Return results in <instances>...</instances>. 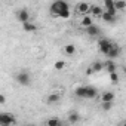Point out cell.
Returning <instances> with one entry per match:
<instances>
[{
	"mask_svg": "<svg viewBox=\"0 0 126 126\" xmlns=\"http://www.w3.org/2000/svg\"><path fill=\"white\" fill-rule=\"evenodd\" d=\"M89 14H92V16H101L102 8L101 6H96V5H92L91 9H89Z\"/></svg>",
	"mask_w": 126,
	"mask_h": 126,
	"instance_id": "15",
	"label": "cell"
},
{
	"mask_svg": "<svg viewBox=\"0 0 126 126\" xmlns=\"http://www.w3.org/2000/svg\"><path fill=\"white\" fill-rule=\"evenodd\" d=\"M46 125L47 126H59L61 125V120L56 119V117H52V119H47L46 120Z\"/></svg>",
	"mask_w": 126,
	"mask_h": 126,
	"instance_id": "20",
	"label": "cell"
},
{
	"mask_svg": "<svg viewBox=\"0 0 126 126\" xmlns=\"http://www.w3.org/2000/svg\"><path fill=\"white\" fill-rule=\"evenodd\" d=\"M16 18H18V21H19V22L31 21V19H30V12H28L27 9H19V11L16 12Z\"/></svg>",
	"mask_w": 126,
	"mask_h": 126,
	"instance_id": "7",
	"label": "cell"
},
{
	"mask_svg": "<svg viewBox=\"0 0 126 126\" xmlns=\"http://www.w3.org/2000/svg\"><path fill=\"white\" fill-rule=\"evenodd\" d=\"M16 123V117L12 113H0V126H11Z\"/></svg>",
	"mask_w": 126,
	"mask_h": 126,
	"instance_id": "2",
	"label": "cell"
},
{
	"mask_svg": "<svg viewBox=\"0 0 126 126\" xmlns=\"http://www.w3.org/2000/svg\"><path fill=\"white\" fill-rule=\"evenodd\" d=\"M74 94H76L77 96H80V98H85V86H79V88L74 91Z\"/></svg>",
	"mask_w": 126,
	"mask_h": 126,
	"instance_id": "23",
	"label": "cell"
},
{
	"mask_svg": "<svg viewBox=\"0 0 126 126\" xmlns=\"http://www.w3.org/2000/svg\"><path fill=\"white\" fill-rule=\"evenodd\" d=\"M107 12H108L110 15H113V16H117V11H116V8H110V9H107Z\"/></svg>",
	"mask_w": 126,
	"mask_h": 126,
	"instance_id": "27",
	"label": "cell"
},
{
	"mask_svg": "<svg viewBox=\"0 0 126 126\" xmlns=\"http://www.w3.org/2000/svg\"><path fill=\"white\" fill-rule=\"evenodd\" d=\"M50 14L53 16H58V18L68 19L70 18V6L64 0H55L50 5Z\"/></svg>",
	"mask_w": 126,
	"mask_h": 126,
	"instance_id": "1",
	"label": "cell"
},
{
	"mask_svg": "<svg viewBox=\"0 0 126 126\" xmlns=\"http://www.w3.org/2000/svg\"><path fill=\"white\" fill-rule=\"evenodd\" d=\"M5 102H6V96H5L3 94H0V105L5 104Z\"/></svg>",
	"mask_w": 126,
	"mask_h": 126,
	"instance_id": "28",
	"label": "cell"
},
{
	"mask_svg": "<svg viewBox=\"0 0 126 126\" xmlns=\"http://www.w3.org/2000/svg\"><path fill=\"white\" fill-rule=\"evenodd\" d=\"M91 24H94V19H92V16H88V15H85L80 21V27H83V28L89 27Z\"/></svg>",
	"mask_w": 126,
	"mask_h": 126,
	"instance_id": "16",
	"label": "cell"
},
{
	"mask_svg": "<svg viewBox=\"0 0 126 126\" xmlns=\"http://www.w3.org/2000/svg\"><path fill=\"white\" fill-rule=\"evenodd\" d=\"M22 28H24V31H27V33H34V31H37V25H36L34 22H31V21L22 22Z\"/></svg>",
	"mask_w": 126,
	"mask_h": 126,
	"instance_id": "9",
	"label": "cell"
},
{
	"mask_svg": "<svg viewBox=\"0 0 126 126\" xmlns=\"http://www.w3.org/2000/svg\"><path fill=\"white\" fill-rule=\"evenodd\" d=\"M89 9H91V5L86 3V2H80V3H77V6H76V12L80 14V15L89 14Z\"/></svg>",
	"mask_w": 126,
	"mask_h": 126,
	"instance_id": "5",
	"label": "cell"
},
{
	"mask_svg": "<svg viewBox=\"0 0 126 126\" xmlns=\"http://www.w3.org/2000/svg\"><path fill=\"white\" fill-rule=\"evenodd\" d=\"M113 107V102H102V110L104 111H110Z\"/></svg>",
	"mask_w": 126,
	"mask_h": 126,
	"instance_id": "26",
	"label": "cell"
},
{
	"mask_svg": "<svg viewBox=\"0 0 126 126\" xmlns=\"http://www.w3.org/2000/svg\"><path fill=\"white\" fill-rule=\"evenodd\" d=\"M120 46L119 45H116V43H111V46H110V49H108V52L105 53L110 59H116V58H119L120 56Z\"/></svg>",
	"mask_w": 126,
	"mask_h": 126,
	"instance_id": "4",
	"label": "cell"
},
{
	"mask_svg": "<svg viewBox=\"0 0 126 126\" xmlns=\"http://www.w3.org/2000/svg\"><path fill=\"white\" fill-rule=\"evenodd\" d=\"M79 120H80V116H79L77 113H71V114L68 116V122H70V123H77Z\"/></svg>",
	"mask_w": 126,
	"mask_h": 126,
	"instance_id": "22",
	"label": "cell"
},
{
	"mask_svg": "<svg viewBox=\"0 0 126 126\" xmlns=\"http://www.w3.org/2000/svg\"><path fill=\"white\" fill-rule=\"evenodd\" d=\"M101 18H102V21H105V22H108V24H113V22H116V19H117V16H113V15H110L107 11H102V14H101Z\"/></svg>",
	"mask_w": 126,
	"mask_h": 126,
	"instance_id": "11",
	"label": "cell"
},
{
	"mask_svg": "<svg viewBox=\"0 0 126 126\" xmlns=\"http://www.w3.org/2000/svg\"><path fill=\"white\" fill-rule=\"evenodd\" d=\"M64 52H65L68 56H71V55L76 53V46H74V45H67V46L64 47Z\"/></svg>",
	"mask_w": 126,
	"mask_h": 126,
	"instance_id": "19",
	"label": "cell"
},
{
	"mask_svg": "<svg viewBox=\"0 0 126 126\" xmlns=\"http://www.w3.org/2000/svg\"><path fill=\"white\" fill-rule=\"evenodd\" d=\"M86 74H88V76H92V74H94V70H92V68L89 67V68L86 70Z\"/></svg>",
	"mask_w": 126,
	"mask_h": 126,
	"instance_id": "29",
	"label": "cell"
},
{
	"mask_svg": "<svg viewBox=\"0 0 126 126\" xmlns=\"http://www.w3.org/2000/svg\"><path fill=\"white\" fill-rule=\"evenodd\" d=\"M59 99H61V95L59 94H50L47 98H46V102L49 104V105H53V104H58L59 102Z\"/></svg>",
	"mask_w": 126,
	"mask_h": 126,
	"instance_id": "10",
	"label": "cell"
},
{
	"mask_svg": "<svg viewBox=\"0 0 126 126\" xmlns=\"http://www.w3.org/2000/svg\"><path fill=\"white\" fill-rule=\"evenodd\" d=\"M114 8H116V11L123 12V11L126 9V3H125V0H114Z\"/></svg>",
	"mask_w": 126,
	"mask_h": 126,
	"instance_id": "17",
	"label": "cell"
},
{
	"mask_svg": "<svg viewBox=\"0 0 126 126\" xmlns=\"http://www.w3.org/2000/svg\"><path fill=\"white\" fill-rule=\"evenodd\" d=\"M98 95V91L95 86H85V98H91L94 99Z\"/></svg>",
	"mask_w": 126,
	"mask_h": 126,
	"instance_id": "8",
	"label": "cell"
},
{
	"mask_svg": "<svg viewBox=\"0 0 126 126\" xmlns=\"http://www.w3.org/2000/svg\"><path fill=\"white\" fill-rule=\"evenodd\" d=\"M114 99H116V95L113 92H105L101 96V102H114Z\"/></svg>",
	"mask_w": 126,
	"mask_h": 126,
	"instance_id": "13",
	"label": "cell"
},
{
	"mask_svg": "<svg viewBox=\"0 0 126 126\" xmlns=\"http://www.w3.org/2000/svg\"><path fill=\"white\" fill-rule=\"evenodd\" d=\"M53 67H55V70H58V71H61V70H64L65 68V61H56L55 64H53Z\"/></svg>",
	"mask_w": 126,
	"mask_h": 126,
	"instance_id": "21",
	"label": "cell"
},
{
	"mask_svg": "<svg viewBox=\"0 0 126 126\" xmlns=\"http://www.w3.org/2000/svg\"><path fill=\"white\" fill-rule=\"evenodd\" d=\"M104 8H105V9L114 8V0H104Z\"/></svg>",
	"mask_w": 126,
	"mask_h": 126,
	"instance_id": "25",
	"label": "cell"
},
{
	"mask_svg": "<svg viewBox=\"0 0 126 126\" xmlns=\"http://www.w3.org/2000/svg\"><path fill=\"white\" fill-rule=\"evenodd\" d=\"M110 80H111V83H119V74H117V71L110 73Z\"/></svg>",
	"mask_w": 126,
	"mask_h": 126,
	"instance_id": "24",
	"label": "cell"
},
{
	"mask_svg": "<svg viewBox=\"0 0 126 126\" xmlns=\"http://www.w3.org/2000/svg\"><path fill=\"white\" fill-rule=\"evenodd\" d=\"M91 68L94 70V73H98V71L104 70V62H101V61H96V62H94V64L91 65Z\"/></svg>",
	"mask_w": 126,
	"mask_h": 126,
	"instance_id": "18",
	"label": "cell"
},
{
	"mask_svg": "<svg viewBox=\"0 0 126 126\" xmlns=\"http://www.w3.org/2000/svg\"><path fill=\"white\" fill-rule=\"evenodd\" d=\"M111 40H108V39H101L99 42H98V47H99V50L105 55L107 52H108V49H110V46H111Z\"/></svg>",
	"mask_w": 126,
	"mask_h": 126,
	"instance_id": "6",
	"label": "cell"
},
{
	"mask_svg": "<svg viewBox=\"0 0 126 126\" xmlns=\"http://www.w3.org/2000/svg\"><path fill=\"white\" fill-rule=\"evenodd\" d=\"M85 30H86V33H88L89 36H98V34H99V27H96L95 24H91V25L86 27Z\"/></svg>",
	"mask_w": 126,
	"mask_h": 126,
	"instance_id": "12",
	"label": "cell"
},
{
	"mask_svg": "<svg viewBox=\"0 0 126 126\" xmlns=\"http://www.w3.org/2000/svg\"><path fill=\"white\" fill-rule=\"evenodd\" d=\"M104 68H105L108 73L117 71V65L114 64V61H107V62H104Z\"/></svg>",
	"mask_w": 126,
	"mask_h": 126,
	"instance_id": "14",
	"label": "cell"
},
{
	"mask_svg": "<svg viewBox=\"0 0 126 126\" xmlns=\"http://www.w3.org/2000/svg\"><path fill=\"white\" fill-rule=\"evenodd\" d=\"M15 80H16L19 85H22V86H28V85L31 83V76H30L28 71H21V73H18V74L15 76Z\"/></svg>",
	"mask_w": 126,
	"mask_h": 126,
	"instance_id": "3",
	"label": "cell"
}]
</instances>
